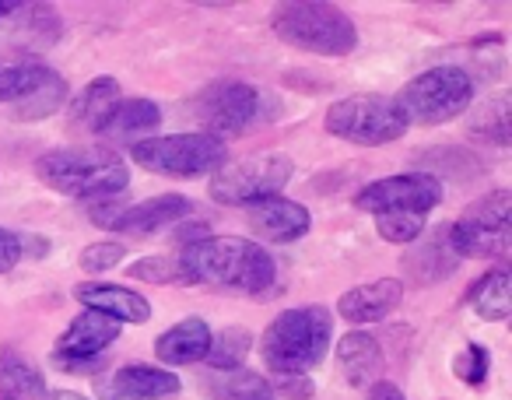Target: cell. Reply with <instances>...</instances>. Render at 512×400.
Segmentation results:
<instances>
[{
  "mask_svg": "<svg viewBox=\"0 0 512 400\" xmlns=\"http://www.w3.org/2000/svg\"><path fill=\"white\" fill-rule=\"evenodd\" d=\"M456 379H463L467 386H484L491 372V351L484 344H467L460 355L453 358Z\"/></svg>",
  "mask_w": 512,
  "mask_h": 400,
  "instance_id": "32",
  "label": "cell"
},
{
  "mask_svg": "<svg viewBox=\"0 0 512 400\" xmlns=\"http://www.w3.org/2000/svg\"><path fill=\"white\" fill-rule=\"evenodd\" d=\"M337 369H341L344 383L355 386V390H369L372 383H379L386 369L383 348L372 334L365 330H351L337 341Z\"/></svg>",
  "mask_w": 512,
  "mask_h": 400,
  "instance_id": "18",
  "label": "cell"
},
{
  "mask_svg": "<svg viewBox=\"0 0 512 400\" xmlns=\"http://www.w3.org/2000/svg\"><path fill=\"white\" fill-rule=\"evenodd\" d=\"M400 302H404V281L376 278L348 288L341 295V302H337V313H341V320L365 327V323H379L386 316H393L400 309Z\"/></svg>",
  "mask_w": 512,
  "mask_h": 400,
  "instance_id": "16",
  "label": "cell"
},
{
  "mask_svg": "<svg viewBox=\"0 0 512 400\" xmlns=\"http://www.w3.org/2000/svg\"><path fill=\"white\" fill-rule=\"evenodd\" d=\"M36 176L50 190L88 204L102 197H123L130 165L113 148H53L36 158Z\"/></svg>",
  "mask_w": 512,
  "mask_h": 400,
  "instance_id": "2",
  "label": "cell"
},
{
  "mask_svg": "<svg viewBox=\"0 0 512 400\" xmlns=\"http://www.w3.org/2000/svg\"><path fill=\"white\" fill-rule=\"evenodd\" d=\"M211 193L214 204H225V208H249L256 200L278 197L281 186H288V179L295 176V162L281 151H264V155H249L225 162L218 172H211Z\"/></svg>",
  "mask_w": 512,
  "mask_h": 400,
  "instance_id": "9",
  "label": "cell"
},
{
  "mask_svg": "<svg viewBox=\"0 0 512 400\" xmlns=\"http://www.w3.org/2000/svg\"><path fill=\"white\" fill-rule=\"evenodd\" d=\"M249 351H253V334H249L246 327H225V330H218V334H211L204 362L211 365L214 372L242 369Z\"/></svg>",
  "mask_w": 512,
  "mask_h": 400,
  "instance_id": "28",
  "label": "cell"
},
{
  "mask_svg": "<svg viewBox=\"0 0 512 400\" xmlns=\"http://www.w3.org/2000/svg\"><path fill=\"white\" fill-rule=\"evenodd\" d=\"M442 204V183L432 172H400V176L372 179L355 193V208L365 215H428Z\"/></svg>",
  "mask_w": 512,
  "mask_h": 400,
  "instance_id": "11",
  "label": "cell"
},
{
  "mask_svg": "<svg viewBox=\"0 0 512 400\" xmlns=\"http://www.w3.org/2000/svg\"><path fill=\"white\" fill-rule=\"evenodd\" d=\"M271 390L274 397H285V400H313L316 397V383L309 372H271Z\"/></svg>",
  "mask_w": 512,
  "mask_h": 400,
  "instance_id": "34",
  "label": "cell"
},
{
  "mask_svg": "<svg viewBox=\"0 0 512 400\" xmlns=\"http://www.w3.org/2000/svg\"><path fill=\"white\" fill-rule=\"evenodd\" d=\"M446 239L449 250L460 260H495V264H505L512 253V193H484L453 225H446Z\"/></svg>",
  "mask_w": 512,
  "mask_h": 400,
  "instance_id": "5",
  "label": "cell"
},
{
  "mask_svg": "<svg viewBox=\"0 0 512 400\" xmlns=\"http://www.w3.org/2000/svg\"><path fill=\"white\" fill-rule=\"evenodd\" d=\"M67 81L60 78L57 71H53V78L46 81L43 88H39L36 95H29L25 102H18L15 106V116L22 123H39V120H50L53 113H60V109L67 106Z\"/></svg>",
  "mask_w": 512,
  "mask_h": 400,
  "instance_id": "30",
  "label": "cell"
},
{
  "mask_svg": "<svg viewBox=\"0 0 512 400\" xmlns=\"http://www.w3.org/2000/svg\"><path fill=\"white\" fill-rule=\"evenodd\" d=\"M53 78V67L36 57H0V102H25Z\"/></svg>",
  "mask_w": 512,
  "mask_h": 400,
  "instance_id": "25",
  "label": "cell"
},
{
  "mask_svg": "<svg viewBox=\"0 0 512 400\" xmlns=\"http://www.w3.org/2000/svg\"><path fill=\"white\" fill-rule=\"evenodd\" d=\"M183 390L176 372L158 365H123L106 383H99V400H165Z\"/></svg>",
  "mask_w": 512,
  "mask_h": 400,
  "instance_id": "14",
  "label": "cell"
},
{
  "mask_svg": "<svg viewBox=\"0 0 512 400\" xmlns=\"http://www.w3.org/2000/svg\"><path fill=\"white\" fill-rule=\"evenodd\" d=\"M207 344H211V327H207V320L186 316V320H179L176 327L158 334L155 358L162 365H172V369H176V365H193V362H204Z\"/></svg>",
  "mask_w": 512,
  "mask_h": 400,
  "instance_id": "20",
  "label": "cell"
},
{
  "mask_svg": "<svg viewBox=\"0 0 512 400\" xmlns=\"http://www.w3.org/2000/svg\"><path fill=\"white\" fill-rule=\"evenodd\" d=\"M323 127L337 141L362 144V148L393 144L407 134V120L393 95H344L327 106Z\"/></svg>",
  "mask_w": 512,
  "mask_h": 400,
  "instance_id": "7",
  "label": "cell"
},
{
  "mask_svg": "<svg viewBox=\"0 0 512 400\" xmlns=\"http://www.w3.org/2000/svg\"><path fill=\"white\" fill-rule=\"evenodd\" d=\"M74 299L85 309L113 316L116 323H148L151 320V302L141 292H130L123 285H109V281H81L74 285Z\"/></svg>",
  "mask_w": 512,
  "mask_h": 400,
  "instance_id": "17",
  "label": "cell"
},
{
  "mask_svg": "<svg viewBox=\"0 0 512 400\" xmlns=\"http://www.w3.org/2000/svg\"><path fill=\"white\" fill-rule=\"evenodd\" d=\"M334 337V316L327 306H299L271 320L260 337V358L267 372H309L327 358Z\"/></svg>",
  "mask_w": 512,
  "mask_h": 400,
  "instance_id": "3",
  "label": "cell"
},
{
  "mask_svg": "<svg viewBox=\"0 0 512 400\" xmlns=\"http://www.w3.org/2000/svg\"><path fill=\"white\" fill-rule=\"evenodd\" d=\"M404 267L418 285H435V281H446L449 274H456L460 257L449 250L446 225L428 232V236H421L418 243H411V253L404 257Z\"/></svg>",
  "mask_w": 512,
  "mask_h": 400,
  "instance_id": "19",
  "label": "cell"
},
{
  "mask_svg": "<svg viewBox=\"0 0 512 400\" xmlns=\"http://www.w3.org/2000/svg\"><path fill=\"white\" fill-rule=\"evenodd\" d=\"M123 334V323H116L113 316L95 313V309H85L71 320V327L57 337L53 344V362H92V358H102L106 348H113Z\"/></svg>",
  "mask_w": 512,
  "mask_h": 400,
  "instance_id": "12",
  "label": "cell"
},
{
  "mask_svg": "<svg viewBox=\"0 0 512 400\" xmlns=\"http://www.w3.org/2000/svg\"><path fill=\"white\" fill-rule=\"evenodd\" d=\"M404 113L407 127H439L463 116L474 102V78L456 64H439L411 78L393 99Z\"/></svg>",
  "mask_w": 512,
  "mask_h": 400,
  "instance_id": "6",
  "label": "cell"
},
{
  "mask_svg": "<svg viewBox=\"0 0 512 400\" xmlns=\"http://www.w3.org/2000/svg\"><path fill=\"white\" fill-rule=\"evenodd\" d=\"M162 127V109L151 99H120L116 109L109 113L106 127H102V137L109 141H148L155 137V130Z\"/></svg>",
  "mask_w": 512,
  "mask_h": 400,
  "instance_id": "21",
  "label": "cell"
},
{
  "mask_svg": "<svg viewBox=\"0 0 512 400\" xmlns=\"http://www.w3.org/2000/svg\"><path fill=\"white\" fill-rule=\"evenodd\" d=\"M127 278L144 281V285H190L183 260L169 257V253H155V257H141L127 264Z\"/></svg>",
  "mask_w": 512,
  "mask_h": 400,
  "instance_id": "29",
  "label": "cell"
},
{
  "mask_svg": "<svg viewBox=\"0 0 512 400\" xmlns=\"http://www.w3.org/2000/svg\"><path fill=\"white\" fill-rule=\"evenodd\" d=\"M120 95H123V88H120V81H116V78H109V74H102V78H92L78 95H74V102H71L74 127L88 130V134H102V127H106L109 113L116 109Z\"/></svg>",
  "mask_w": 512,
  "mask_h": 400,
  "instance_id": "22",
  "label": "cell"
},
{
  "mask_svg": "<svg viewBox=\"0 0 512 400\" xmlns=\"http://www.w3.org/2000/svg\"><path fill=\"white\" fill-rule=\"evenodd\" d=\"M123 208H127V200L120 197H102V200H88V218H92L99 229L113 232L116 218L123 215Z\"/></svg>",
  "mask_w": 512,
  "mask_h": 400,
  "instance_id": "35",
  "label": "cell"
},
{
  "mask_svg": "<svg viewBox=\"0 0 512 400\" xmlns=\"http://www.w3.org/2000/svg\"><path fill=\"white\" fill-rule=\"evenodd\" d=\"M470 137L484 144H495V148H509L512 134H509V99L505 95H491L481 106L474 109L467 123Z\"/></svg>",
  "mask_w": 512,
  "mask_h": 400,
  "instance_id": "27",
  "label": "cell"
},
{
  "mask_svg": "<svg viewBox=\"0 0 512 400\" xmlns=\"http://www.w3.org/2000/svg\"><path fill=\"white\" fill-rule=\"evenodd\" d=\"M200 390L211 400H278L267 383V376L253 369H228V372H207L200 379Z\"/></svg>",
  "mask_w": 512,
  "mask_h": 400,
  "instance_id": "26",
  "label": "cell"
},
{
  "mask_svg": "<svg viewBox=\"0 0 512 400\" xmlns=\"http://www.w3.org/2000/svg\"><path fill=\"white\" fill-rule=\"evenodd\" d=\"M246 225L253 232V243H299L309 232L313 218H309V208H302L299 200L288 197H264L249 204L246 208Z\"/></svg>",
  "mask_w": 512,
  "mask_h": 400,
  "instance_id": "13",
  "label": "cell"
},
{
  "mask_svg": "<svg viewBox=\"0 0 512 400\" xmlns=\"http://www.w3.org/2000/svg\"><path fill=\"white\" fill-rule=\"evenodd\" d=\"M467 306L488 323H505V320H509V313H512L509 267L498 264V267H491V271H484L481 278L467 288Z\"/></svg>",
  "mask_w": 512,
  "mask_h": 400,
  "instance_id": "23",
  "label": "cell"
},
{
  "mask_svg": "<svg viewBox=\"0 0 512 400\" xmlns=\"http://www.w3.org/2000/svg\"><path fill=\"white\" fill-rule=\"evenodd\" d=\"M53 400H88V397H85V393H74V390H60Z\"/></svg>",
  "mask_w": 512,
  "mask_h": 400,
  "instance_id": "40",
  "label": "cell"
},
{
  "mask_svg": "<svg viewBox=\"0 0 512 400\" xmlns=\"http://www.w3.org/2000/svg\"><path fill=\"white\" fill-rule=\"evenodd\" d=\"M190 285H207L235 295H264L278 281V260L253 239L207 236L179 250Z\"/></svg>",
  "mask_w": 512,
  "mask_h": 400,
  "instance_id": "1",
  "label": "cell"
},
{
  "mask_svg": "<svg viewBox=\"0 0 512 400\" xmlns=\"http://www.w3.org/2000/svg\"><path fill=\"white\" fill-rule=\"evenodd\" d=\"M130 158L141 169L155 172V176H172V179H197L211 176L228 162L225 141L211 134H169V137H148V141L130 144Z\"/></svg>",
  "mask_w": 512,
  "mask_h": 400,
  "instance_id": "8",
  "label": "cell"
},
{
  "mask_svg": "<svg viewBox=\"0 0 512 400\" xmlns=\"http://www.w3.org/2000/svg\"><path fill=\"white\" fill-rule=\"evenodd\" d=\"M18 243H22V260L25 257H32V260L50 257V239L46 236H18Z\"/></svg>",
  "mask_w": 512,
  "mask_h": 400,
  "instance_id": "37",
  "label": "cell"
},
{
  "mask_svg": "<svg viewBox=\"0 0 512 400\" xmlns=\"http://www.w3.org/2000/svg\"><path fill=\"white\" fill-rule=\"evenodd\" d=\"M365 400H407L404 390H400L397 383H390V379H379V383H372L369 390H365Z\"/></svg>",
  "mask_w": 512,
  "mask_h": 400,
  "instance_id": "38",
  "label": "cell"
},
{
  "mask_svg": "<svg viewBox=\"0 0 512 400\" xmlns=\"http://www.w3.org/2000/svg\"><path fill=\"white\" fill-rule=\"evenodd\" d=\"M376 232L379 239H386L393 246H411L425 236V215H407V211H400V215H379Z\"/></svg>",
  "mask_w": 512,
  "mask_h": 400,
  "instance_id": "31",
  "label": "cell"
},
{
  "mask_svg": "<svg viewBox=\"0 0 512 400\" xmlns=\"http://www.w3.org/2000/svg\"><path fill=\"white\" fill-rule=\"evenodd\" d=\"M190 215H193L190 197H183V193H158V197L127 204L123 215L116 218L113 232H120V236H155V232L172 229V225H179Z\"/></svg>",
  "mask_w": 512,
  "mask_h": 400,
  "instance_id": "15",
  "label": "cell"
},
{
  "mask_svg": "<svg viewBox=\"0 0 512 400\" xmlns=\"http://www.w3.org/2000/svg\"><path fill=\"white\" fill-rule=\"evenodd\" d=\"M120 260H127V246L113 243V239H102V243H92L78 253V267L85 274H106L120 267Z\"/></svg>",
  "mask_w": 512,
  "mask_h": 400,
  "instance_id": "33",
  "label": "cell"
},
{
  "mask_svg": "<svg viewBox=\"0 0 512 400\" xmlns=\"http://www.w3.org/2000/svg\"><path fill=\"white\" fill-rule=\"evenodd\" d=\"M193 113L200 120V134H211L218 141L239 137L256 127L264 116V92L239 78H218L193 99Z\"/></svg>",
  "mask_w": 512,
  "mask_h": 400,
  "instance_id": "10",
  "label": "cell"
},
{
  "mask_svg": "<svg viewBox=\"0 0 512 400\" xmlns=\"http://www.w3.org/2000/svg\"><path fill=\"white\" fill-rule=\"evenodd\" d=\"M46 379L18 348H0V400H46Z\"/></svg>",
  "mask_w": 512,
  "mask_h": 400,
  "instance_id": "24",
  "label": "cell"
},
{
  "mask_svg": "<svg viewBox=\"0 0 512 400\" xmlns=\"http://www.w3.org/2000/svg\"><path fill=\"white\" fill-rule=\"evenodd\" d=\"M22 264V243H18V232L4 229L0 225V274L15 271Z\"/></svg>",
  "mask_w": 512,
  "mask_h": 400,
  "instance_id": "36",
  "label": "cell"
},
{
  "mask_svg": "<svg viewBox=\"0 0 512 400\" xmlns=\"http://www.w3.org/2000/svg\"><path fill=\"white\" fill-rule=\"evenodd\" d=\"M274 36L313 57H348L358 46V29L337 4L323 0H292L278 4L271 15Z\"/></svg>",
  "mask_w": 512,
  "mask_h": 400,
  "instance_id": "4",
  "label": "cell"
},
{
  "mask_svg": "<svg viewBox=\"0 0 512 400\" xmlns=\"http://www.w3.org/2000/svg\"><path fill=\"white\" fill-rule=\"evenodd\" d=\"M29 4L25 0H0V18H15L18 11H25Z\"/></svg>",
  "mask_w": 512,
  "mask_h": 400,
  "instance_id": "39",
  "label": "cell"
}]
</instances>
